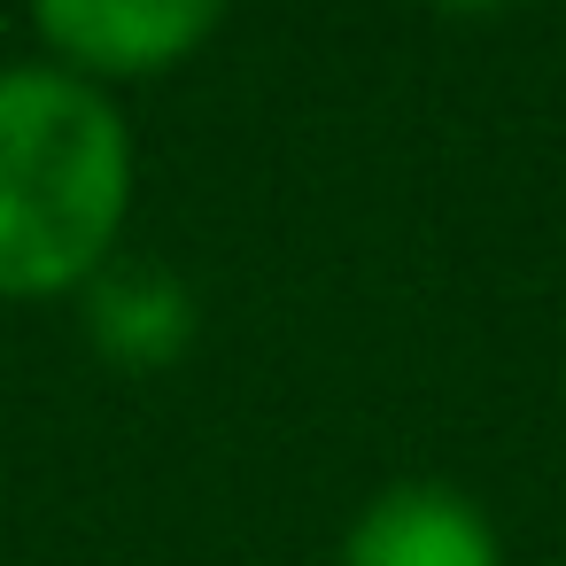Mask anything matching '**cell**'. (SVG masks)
<instances>
[{"instance_id": "cell-1", "label": "cell", "mask_w": 566, "mask_h": 566, "mask_svg": "<svg viewBox=\"0 0 566 566\" xmlns=\"http://www.w3.org/2000/svg\"><path fill=\"white\" fill-rule=\"evenodd\" d=\"M133 218V125L125 109L55 71H0V303L86 295L117 264Z\"/></svg>"}, {"instance_id": "cell-2", "label": "cell", "mask_w": 566, "mask_h": 566, "mask_svg": "<svg viewBox=\"0 0 566 566\" xmlns=\"http://www.w3.org/2000/svg\"><path fill=\"white\" fill-rule=\"evenodd\" d=\"M226 0H32V32L55 71L109 86V78H164L210 48Z\"/></svg>"}, {"instance_id": "cell-3", "label": "cell", "mask_w": 566, "mask_h": 566, "mask_svg": "<svg viewBox=\"0 0 566 566\" xmlns=\"http://www.w3.org/2000/svg\"><path fill=\"white\" fill-rule=\"evenodd\" d=\"M334 566H504V535L465 489L396 481L349 520Z\"/></svg>"}, {"instance_id": "cell-4", "label": "cell", "mask_w": 566, "mask_h": 566, "mask_svg": "<svg viewBox=\"0 0 566 566\" xmlns=\"http://www.w3.org/2000/svg\"><path fill=\"white\" fill-rule=\"evenodd\" d=\"M195 287L171 264H109L86 287V342L117 373H164L195 349Z\"/></svg>"}, {"instance_id": "cell-5", "label": "cell", "mask_w": 566, "mask_h": 566, "mask_svg": "<svg viewBox=\"0 0 566 566\" xmlns=\"http://www.w3.org/2000/svg\"><path fill=\"white\" fill-rule=\"evenodd\" d=\"M434 9H450V17H496V9H520V0H434Z\"/></svg>"}]
</instances>
